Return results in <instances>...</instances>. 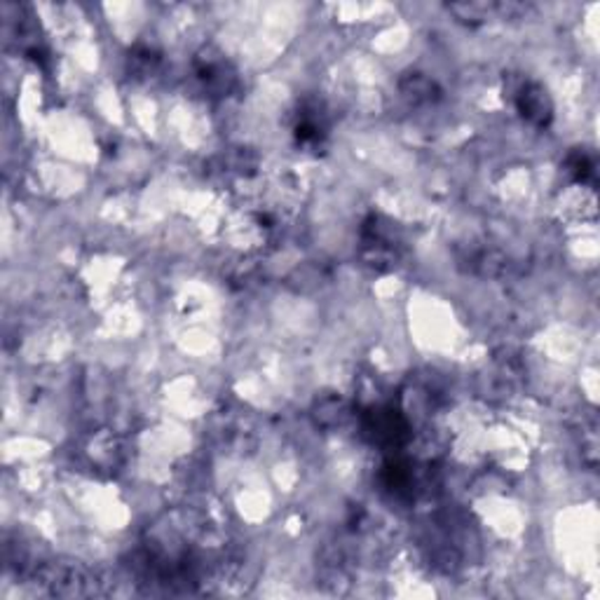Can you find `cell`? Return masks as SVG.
Instances as JSON below:
<instances>
[{"instance_id": "obj_1", "label": "cell", "mask_w": 600, "mask_h": 600, "mask_svg": "<svg viewBox=\"0 0 600 600\" xmlns=\"http://www.w3.org/2000/svg\"><path fill=\"white\" fill-rule=\"evenodd\" d=\"M364 437L383 448H399L408 438V422L394 408H374L364 415Z\"/></svg>"}, {"instance_id": "obj_2", "label": "cell", "mask_w": 600, "mask_h": 600, "mask_svg": "<svg viewBox=\"0 0 600 600\" xmlns=\"http://www.w3.org/2000/svg\"><path fill=\"white\" fill-rule=\"evenodd\" d=\"M513 101L521 115L537 127H547L554 117V104L549 99L547 89L537 82H521L513 92Z\"/></svg>"}, {"instance_id": "obj_3", "label": "cell", "mask_w": 600, "mask_h": 600, "mask_svg": "<svg viewBox=\"0 0 600 600\" xmlns=\"http://www.w3.org/2000/svg\"><path fill=\"white\" fill-rule=\"evenodd\" d=\"M198 78L202 80L204 88L214 94H226L235 80L233 70L227 69L226 61H223V59H214V57L199 59Z\"/></svg>"}, {"instance_id": "obj_4", "label": "cell", "mask_w": 600, "mask_h": 600, "mask_svg": "<svg viewBox=\"0 0 600 600\" xmlns=\"http://www.w3.org/2000/svg\"><path fill=\"white\" fill-rule=\"evenodd\" d=\"M402 92L415 104H422V101H431L437 97V85L422 73H411L402 80Z\"/></svg>"}, {"instance_id": "obj_5", "label": "cell", "mask_w": 600, "mask_h": 600, "mask_svg": "<svg viewBox=\"0 0 600 600\" xmlns=\"http://www.w3.org/2000/svg\"><path fill=\"white\" fill-rule=\"evenodd\" d=\"M568 167H570V171L575 174V179L582 183H586L591 176L595 174L594 158H589L586 152H575L570 158V162H568Z\"/></svg>"}]
</instances>
